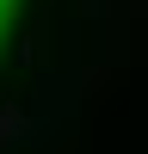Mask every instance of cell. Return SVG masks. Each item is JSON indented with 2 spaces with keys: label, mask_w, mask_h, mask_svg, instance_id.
<instances>
[{
  "label": "cell",
  "mask_w": 148,
  "mask_h": 154,
  "mask_svg": "<svg viewBox=\"0 0 148 154\" xmlns=\"http://www.w3.org/2000/svg\"><path fill=\"white\" fill-rule=\"evenodd\" d=\"M6 12H12V0H0V25H6Z\"/></svg>",
  "instance_id": "6da1fadb"
}]
</instances>
